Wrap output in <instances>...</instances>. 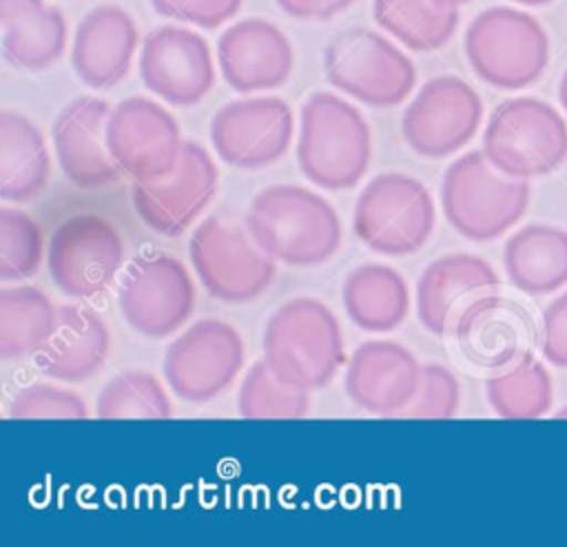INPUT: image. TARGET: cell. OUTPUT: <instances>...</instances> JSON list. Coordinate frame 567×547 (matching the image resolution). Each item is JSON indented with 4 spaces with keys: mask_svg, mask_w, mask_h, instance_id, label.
I'll return each mask as SVG.
<instances>
[{
    "mask_svg": "<svg viewBox=\"0 0 567 547\" xmlns=\"http://www.w3.org/2000/svg\"><path fill=\"white\" fill-rule=\"evenodd\" d=\"M246 228L268 257L286 266L323 264L341 244L334 206L297 184H272L259 190L248 206Z\"/></svg>",
    "mask_w": 567,
    "mask_h": 547,
    "instance_id": "cell-1",
    "label": "cell"
},
{
    "mask_svg": "<svg viewBox=\"0 0 567 547\" xmlns=\"http://www.w3.org/2000/svg\"><path fill=\"white\" fill-rule=\"evenodd\" d=\"M264 361L286 385L326 388L343 365V334L334 312L319 299L297 297L279 306L266 321Z\"/></svg>",
    "mask_w": 567,
    "mask_h": 547,
    "instance_id": "cell-2",
    "label": "cell"
},
{
    "mask_svg": "<svg viewBox=\"0 0 567 547\" xmlns=\"http://www.w3.org/2000/svg\"><path fill=\"white\" fill-rule=\"evenodd\" d=\"M372 133L361 111L348 100L317 91L301 109L297 164L319 188L348 190L368 173Z\"/></svg>",
    "mask_w": 567,
    "mask_h": 547,
    "instance_id": "cell-3",
    "label": "cell"
},
{
    "mask_svg": "<svg viewBox=\"0 0 567 547\" xmlns=\"http://www.w3.org/2000/svg\"><path fill=\"white\" fill-rule=\"evenodd\" d=\"M441 204L458 235L470 241H492L525 215L529 184L503 175L483 151H470L445 168Z\"/></svg>",
    "mask_w": 567,
    "mask_h": 547,
    "instance_id": "cell-4",
    "label": "cell"
},
{
    "mask_svg": "<svg viewBox=\"0 0 567 547\" xmlns=\"http://www.w3.org/2000/svg\"><path fill=\"white\" fill-rule=\"evenodd\" d=\"M465 55L483 82L516 91L545 73L549 38L534 16L514 7H489L470 22Z\"/></svg>",
    "mask_w": 567,
    "mask_h": 547,
    "instance_id": "cell-5",
    "label": "cell"
},
{
    "mask_svg": "<svg viewBox=\"0 0 567 547\" xmlns=\"http://www.w3.org/2000/svg\"><path fill=\"white\" fill-rule=\"evenodd\" d=\"M483 153L503 175H549L567 159V122L538 97L505 100L487 120Z\"/></svg>",
    "mask_w": 567,
    "mask_h": 547,
    "instance_id": "cell-6",
    "label": "cell"
},
{
    "mask_svg": "<svg viewBox=\"0 0 567 547\" xmlns=\"http://www.w3.org/2000/svg\"><path fill=\"white\" fill-rule=\"evenodd\" d=\"M323 73L337 91L377 109L405 102L416 84L414 62L385 35L365 27L346 29L328 42Z\"/></svg>",
    "mask_w": 567,
    "mask_h": 547,
    "instance_id": "cell-7",
    "label": "cell"
},
{
    "mask_svg": "<svg viewBox=\"0 0 567 547\" xmlns=\"http://www.w3.org/2000/svg\"><path fill=\"white\" fill-rule=\"evenodd\" d=\"M436 213L430 190L403 173H381L359 193L352 228L374 252L405 257L419 252L434 230Z\"/></svg>",
    "mask_w": 567,
    "mask_h": 547,
    "instance_id": "cell-8",
    "label": "cell"
},
{
    "mask_svg": "<svg viewBox=\"0 0 567 547\" xmlns=\"http://www.w3.org/2000/svg\"><path fill=\"white\" fill-rule=\"evenodd\" d=\"M197 306L188 268L168 252L146 250L124 270L117 286L122 319L140 334L162 339L179 330Z\"/></svg>",
    "mask_w": 567,
    "mask_h": 547,
    "instance_id": "cell-9",
    "label": "cell"
},
{
    "mask_svg": "<svg viewBox=\"0 0 567 547\" xmlns=\"http://www.w3.org/2000/svg\"><path fill=\"white\" fill-rule=\"evenodd\" d=\"M190 264L206 292L224 303H246L264 295L275 281V259L241 228L217 217L199 221L188 241Z\"/></svg>",
    "mask_w": 567,
    "mask_h": 547,
    "instance_id": "cell-10",
    "label": "cell"
},
{
    "mask_svg": "<svg viewBox=\"0 0 567 547\" xmlns=\"http://www.w3.org/2000/svg\"><path fill=\"white\" fill-rule=\"evenodd\" d=\"M124 264V241L102 215L78 213L62 219L47 248V268L53 283L73 299L102 295Z\"/></svg>",
    "mask_w": 567,
    "mask_h": 547,
    "instance_id": "cell-11",
    "label": "cell"
},
{
    "mask_svg": "<svg viewBox=\"0 0 567 547\" xmlns=\"http://www.w3.org/2000/svg\"><path fill=\"white\" fill-rule=\"evenodd\" d=\"M244 365V341L221 319H199L177 334L164 354V379L188 403L219 396Z\"/></svg>",
    "mask_w": 567,
    "mask_h": 547,
    "instance_id": "cell-12",
    "label": "cell"
},
{
    "mask_svg": "<svg viewBox=\"0 0 567 547\" xmlns=\"http://www.w3.org/2000/svg\"><path fill=\"white\" fill-rule=\"evenodd\" d=\"M483 102L458 75L427 80L401 115V135L421 157L441 159L461 151L478 131Z\"/></svg>",
    "mask_w": 567,
    "mask_h": 547,
    "instance_id": "cell-13",
    "label": "cell"
},
{
    "mask_svg": "<svg viewBox=\"0 0 567 547\" xmlns=\"http://www.w3.org/2000/svg\"><path fill=\"white\" fill-rule=\"evenodd\" d=\"M106 146L126 177L153 182L177 166L184 140L171 111L155 100L133 95L111 109Z\"/></svg>",
    "mask_w": 567,
    "mask_h": 547,
    "instance_id": "cell-14",
    "label": "cell"
},
{
    "mask_svg": "<svg viewBox=\"0 0 567 547\" xmlns=\"http://www.w3.org/2000/svg\"><path fill=\"white\" fill-rule=\"evenodd\" d=\"M295 135V113L277 95L244 97L224 104L210 120V142L221 162L255 171L279 162Z\"/></svg>",
    "mask_w": 567,
    "mask_h": 547,
    "instance_id": "cell-15",
    "label": "cell"
},
{
    "mask_svg": "<svg viewBox=\"0 0 567 547\" xmlns=\"http://www.w3.org/2000/svg\"><path fill=\"white\" fill-rule=\"evenodd\" d=\"M219 171L197 142H184L177 166L153 182H133L131 202L146 228L164 237L186 233L217 193Z\"/></svg>",
    "mask_w": 567,
    "mask_h": 547,
    "instance_id": "cell-16",
    "label": "cell"
},
{
    "mask_svg": "<svg viewBox=\"0 0 567 547\" xmlns=\"http://www.w3.org/2000/svg\"><path fill=\"white\" fill-rule=\"evenodd\" d=\"M140 78L144 86L173 106L202 102L215 84V64L208 42L177 24L153 29L140 53Z\"/></svg>",
    "mask_w": 567,
    "mask_h": 547,
    "instance_id": "cell-17",
    "label": "cell"
},
{
    "mask_svg": "<svg viewBox=\"0 0 567 547\" xmlns=\"http://www.w3.org/2000/svg\"><path fill=\"white\" fill-rule=\"evenodd\" d=\"M496 270L478 255L454 252L434 259L416 281V314L436 337L454 334L458 319L478 299L498 292Z\"/></svg>",
    "mask_w": 567,
    "mask_h": 547,
    "instance_id": "cell-18",
    "label": "cell"
},
{
    "mask_svg": "<svg viewBox=\"0 0 567 547\" xmlns=\"http://www.w3.org/2000/svg\"><path fill=\"white\" fill-rule=\"evenodd\" d=\"M111 106L102 97L82 95L69 102L55 117L51 137L64 177L80 190H97L120 177L106 146Z\"/></svg>",
    "mask_w": 567,
    "mask_h": 547,
    "instance_id": "cell-19",
    "label": "cell"
},
{
    "mask_svg": "<svg viewBox=\"0 0 567 547\" xmlns=\"http://www.w3.org/2000/svg\"><path fill=\"white\" fill-rule=\"evenodd\" d=\"M217 64L230 89L257 93L288 82L295 51L277 24L264 18H244L219 35Z\"/></svg>",
    "mask_w": 567,
    "mask_h": 547,
    "instance_id": "cell-20",
    "label": "cell"
},
{
    "mask_svg": "<svg viewBox=\"0 0 567 547\" xmlns=\"http://www.w3.org/2000/svg\"><path fill=\"white\" fill-rule=\"evenodd\" d=\"M421 363L401 343L363 341L346 368V392L354 405L377 416H394L416 394Z\"/></svg>",
    "mask_w": 567,
    "mask_h": 547,
    "instance_id": "cell-21",
    "label": "cell"
},
{
    "mask_svg": "<svg viewBox=\"0 0 567 547\" xmlns=\"http://www.w3.org/2000/svg\"><path fill=\"white\" fill-rule=\"evenodd\" d=\"M137 44L140 33L128 11L120 4H100L78 22L73 71L89 89H111L128 75Z\"/></svg>",
    "mask_w": 567,
    "mask_h": 547,
    "instance_id": "cell-22",
    "label": "cell"
},
{
    "mask_svg": "<svg viewBox=\"0 0 567 547\" xmlns=\"http://www.w3.org/2000/svg\"><path fill=\"white\" fill-rule=\"evenodd\" d=\"M111 334L102 317L82 303L58 308L55 326L35 354L38 370L55 381L78 383L93 376L109 359Z\"/></svg>",
    "mask_w": 567,
    "mask_h": 547,
    "instance_id": "cell-23",
    "label": "cell"
},
{
    "mask_svg": "<svg viewBox=\"0 0 567 547\" xmlns=\"http://www.w3.org/2000/svg\"><path fill=\"white\" fill-rule=\"evenodd\" d=\"M529 330L532 323L525 310L494 292L465 310L454 337L463 357L474 365L503 368L525 352Z\"/></svg>",
    "mask_w": 567,
    "mask_h": 547,
    "instance_id": "cell-24",
    "label": "cell"
},
{
    "mask_svg": "<svg viewBox=\"0 0 567 547\" xmlns=\"http://www.w3.org/2000/svg\"><path fill=\"white\" fill-rule=\"evenodd\" d=\"M0 27L2 55L16 69L44 71L66 49V18L44 0H0Z\"/></svg>",
    "mask_w": 567,
    "mask_h": 547,
    "instance_id": "cell-25",
    "label": "cell"
},
{
    "mask_svg": "<svg viewBox=\"0 0 567 547\" xmlns=\"http://www.w3.org/2000/svg\"><path fill=\"white\" fill-rule=\"evenodd\" d=\"M51 157L44 135L22 113L0 111V197L27 204L40 197L49 184Z\"/></svg>",
    "mask_w": 567,
    "mask_h": 547,
    "instance_id": "cell-26",
    "label": "cell"
},
{
    "mask_svg": "<svg viewBox=\"0 0 567 547\" xmlns=\"http://www.w3.org/2000/svg\"><path fill=\"white\" fill-rule=\"evenodd\" d=\"M509 283L525 295H547L567 283V230L549 224H527L503 250Z\"/></svg>",
    "mask_w": 567,
    "mask_h": 547,
    "instance_id": "cell-27",
    "label": "cell"
},
{
    "mask_svg": "<svg viewBox=\"0 0 567 547\" xmlns=\"http://www.w3.org/2000/svg\"><path fill=\"white\" fill-rule=\"evenodd\" d=\"M341 297L350 321L365 332H390L410 312L408 281L385 264L354 268L343 281Z\"/></svg>",
    "mask_w": 567,
    "mask_h": 547,
    "instance_id": "cell-28",
    "label": "cell"
},
{
    "mask_svg": "<svg viewBox=\"0 0 567 547\" xmlns=\"http://www.w3.org/2000/svg\"><path fill=\"white\" fill-rule=\"evenodd\" d=\"M58 308L35 286L0 288V359H27L42 350L53 326Z\"/></svg>",
    "mask_w": 567,
    "mask_h": 547,
    "instance_id": "cell-29",
    "label": "cell"
},
{
    "mask_svg": "<svg viewBox=\"0 0 567 547\" xmlns=\"http://www.w3.org/2000/svg\"><path fill=\"white\" fill-rule=\"evenodd\" d=\"M374 22L410 51L445 47L458 27V7L439 0H374Z\"/></svg>",
    "mask_w": 567,
    "mask_h": 547,
    "instance_id": "cell-30",
    "label": "cell"
},
{
    "mask_svg": "<svg viewBox=\"0 0 567 547\" xmlns=\"http://www.w3.org/2000/svg\"><path fill=\"white\" fill-rule=\"evenodd\" d=\"M485 394L503 419H538L549 412L554 399L551 376L532 352H523L509 370L489 376Z\"/></svg>",
    "mask_w": 567,
    "mask_h": 547,
    "instance_id": "cell-31",
    "label": "cell"
},
{
    "mask_svg": "<svg viewBox=\"0 0 567 547\" xmlns=\"http://www.w3.org/2000/svg\"><path fill=\"white\" fill-rule=\"evenodd\" d=\"M97 419H171V399L153 372L124 370L97 394Z\"/></svg>",
    "mask_w": 567,
    "mask_h": 547,
    "instance_id": "cell-32",
    "label": "cell"
},
{
    "mask_svg": "<svg viewBox=\"0 0 567 547\" xmlns=\"http://www.w3.org/2000/svg\"><path fill=\"white\" fill-rule=\"evenodd\" d=\"M244 419H301L310 412V392L281 383L266 361H255L237 394Z\"/></svg>",
    "mask_w": 567,
    "mask_h": 547,
    "instance_id": "cell-33",
    "label": "cell"
},
{
    "mask_svg": "<svg viewBox=\"0 0 567 547\" xmlns=\"http://www.w3.org/2000/svg\"><path fill=\"white\" fill-rule=\"evenodd\" d=\"M44 241L38 221L20 208H0V281H22L40 270Z\"/></svg>",
    "mask_w": 567,
    "mask_h": 547,
    "instance_id": "cell-34",
    "label": "cell"
},
{
    "mask_svg": "<svg viewBox=\"0 0 567 547\" xmlns=\"http://www.w3.org/2000/svg\"><path fill=\"white\" fill-rule=\"evenodd\" d=\"M461 405L458 379L441 363L421 365L414 399L392 419H452Z\"/></svg>",
    "mask_w": 567,
    "mask_h": 547,
    "instance_id": "cell-35",
    "label": "cell"
},
{
    "mask_svg": "<svg viewBox=\"0 0 567 547\" xmlns=\"http://www.w3.org/2000/svg\"><path fill=\"white\" fill-rule=\"evenodd\" d=\"M9 416L27 419H86L89 407L82 396L69 388L53 383H31L16 392L9 405Z\"/></svg>",
    "mask_w": 567,
    "mask_h": 547,
    "instance_id": "cell-36",
    "label": "cell"
},
{
    "mask_svg": "<svg viewBox=\"0 0 567 547\" xmlns=\"http://www.w3.org/2000/svg\"><path fill=\"white\" fill-rule=\"evenodd\" d=\"M153 11L202 29H215L237 16L241 0H148Z\"/></svg>",
    "mask_w": 567,
    "mask_h": 547,
    "instance_id": "cell-37",
    "label": "cell"
},
{
    "mask_svg": "<svg viewBox=\"0 0 567 547\" xmlns=\"http://www.w3.org/2000/svg\"><path fill=\"white\" fill-rule=\"evenodd\" d=\"M543 354L551 365L567 368V292L543 312Z\"/></svg>",
    "mask_w": 567,
    "mask_h": 547,
    "instance_id": "cell-38",
    "label": "cell"
},
{
    "mask_svg": "<svg viewBox=\"0 0 567 547\" xmlns=\"http://www.w3.org/2000/svg\"><path fill=\"white\" fill-rule=\"evenodd\" d=\"M277 7L297 20H328L343 9H348L354 0H275Z\"/></svg>",
    "mask_w": 567,
    "mask_h": 547,
    "instance_id": "cell-39",
    "label": "cell"
},
{
    "mask_svg": "<svg viewBox=\"0 0 567 547\" xmlns=\"http://www.w3.org/2000/svg\"><path fill=\"white\" fill-rule=\"evenodd\" d=\"M558 97H560V104H563V109L567 111V71L563 73V78H560V86H558Z\"/></svg>",
    "mask_w": 567,
    "mask_h": 547,
    "instance_id": "cell-40",
    "label": "cell"
},
{
    "mask_svg": "<svg viewBox=\"0 0 567 547\" xmlns=\"http://www.w3.org/2000/svg\"><path fill=\"white\" fill-rule=\"evenodd\" d=\"M512 2H518V4H527V7H545V4H549L551 0H512Z\"/></svg>",
    "mask_w": 567,
    "mask_h": 547,
    "instance_id": "cell-41",
    "label": "cell"
},
{
    "mask_svg": "<svg viewBox=\"0 0 567 547\" xmlns=\"http://www.w3.org/2000/svg\"><path fill=\"white\" fill-rule=\"evenodd\" d=\"M439 2L450 4V7H461V4H465V2H470V0H439Z\"/></svg>",
    "mask_w": 567,
    "mask_h": 547,
    "instance_id": "cell-42",
    "label": "cell"
},
{
    "mask_svg": "<svg viewBox=\"0 0 567 547\" xmlns=\"http://www.w3.org/2000/svg\"><path fill=\"white\" fill-rule=\"evenodd\" d=\"M556 419H567V405H565L563 410H558V412H556Z\"/></svg>",
    "mask_w": 567,
    "mask_h": 547,
    "instance_id": "cell-43",
    "label": "cell"
}]
</instances>
